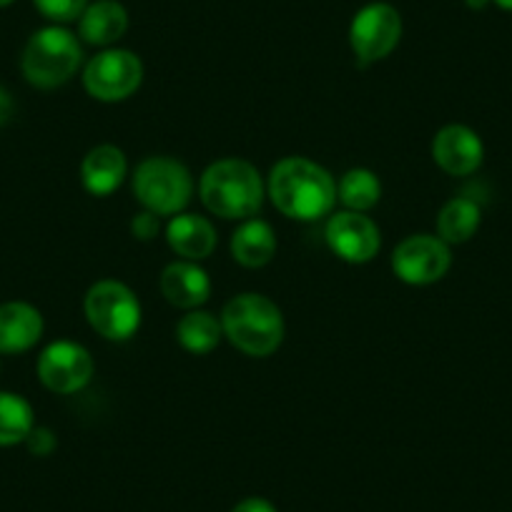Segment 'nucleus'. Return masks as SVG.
<instances>
[{
	"label": "nucleus",
	"instance_id": "29",
	"mask_svg": "<svg viewBox=\"0 0 512 512\" xmlns=\"http://www.w3.org/2000/svg\"><path fill=\"white\" fill-rule=\"evenodd\" d=\"M492 3H497L502 11H512V0H492Z\"/></svg>",
	"mask_w": 512,
	"mask_h": 512
},
{
	"label": "nucleus",
	"instance_id": "3",
	"mask_svg": "<svg viewBox=\"0 0 512 512\" xmlns=\"http://www.w3.org/2000/svg\"><path fill=\"white\" fill-rule=\"evenodd\" d=\"M221 329L224 337L239 352L249 357H269L284 342V317L282 309L264 294H236L221 309Z\"/></svg>",
	"mask_w": 512,
	"mask_h": 512
},
{
	"label": "nucleus",
	"instance_id": "27",
	"mask_svg": "<svg viewBox=\"0 0 512 512\" xmlns=\"http://www.w3.org/2000/svg\"><path fill=\"white\" fill-rule=\"evenodd\" d=\"M13 113H16V101H13V96L6 88L0 86V126H6L13 118Z\"/></svg>",
	"mask_w": 512,
	"mask_h": 512
},
{
	"label": "nucleus",
	"instance_id": "31",
	"mask_svg": "<svg viewBox=\"0 0 512 512\" xmlns=\"http://www.w3.org/2000/svg\"><path fill=\"white\" fill-rule=\"evenodd\" d=\"M0 369H3V362H0Z\"/></svg>",
	"mask_w": 512,
	"mask_h": 512
},
{
	"label": "nucleus",
	"instance_id": "18",
	"mask_svg": "<svg viewBox=\"0 0 512 512\" xmlns=\"http://www.w3.org/2000/svg\"><path fill=\"white\" fill-rule=\"evenodd\" d=\"M277 254L274 229L262 219H246L231 236V256L246 269H262Z\"/></svg>",
	"mask_w": 512,
	"mask_h": 512
},
{
	"label": "nucleus",
	"instance_id": "9",
	"mask_svg": "<svg viewBox=\"0 0 512 512\" xmlns=\"http://www.w3.org/2000/svg\"><path fill=\"white\" fill-rule=\"evenodd\" d=\"M450 264V244H445L440 236L430 234L407 236L392 254V269H395L397 279L412 284V287H427V284L440 282L450 272Z\"/></svg>",
	"mask_w": 512,
	"mask_h": 512
},
{
	"label": "nucleus",
	"instance_id": "4",
	"mask_svg": "<svg viewBox=\"0 0 512 512\" xmlns=\"http://www.w3.org/2000/svg\"><path fill=\"white\" fill-rule=\"evenodd\" d=\"M83 63L81 41L63 26H48L28 38L21 71L31 86L51 91L76 76Z\"/></svg>",
	"mask_w": 512,
	"mask_h": 512
},
{
	"label": "nucleus",
	"instance_id": "25",
	"mask_svg": "<svg viewBox=\"0 0 512 512\" xmlns=\"http://www.w3.org/2000/svg\"><path fill=\"white\" fill-rule=\"evenodd\" d=\"M159 229V216L151 214V211H141V214L134 216V221H131V234L139 241H151L159 234Z\"/></svg>",
	"mask_w": 512,
	"mask_h": 512
},
{
	"label": "nucleus",
	"instance_id": "21",
	"mask_svg": "<svg viewBox=\"0 0 512 512\" xmlns=\"http://www.w3.org/2000/svg\"><path fill=\"white\" fill-rule=\"evenodd\" d=\"M33 427V407L16 392H0V447L26 442Z\"/></svg>",
	"mask_w": 512,
	"mask_h": 512
},
{
	"label": "nucleus",
	"instance_id": "26",
	"mask_svg": "<svg viewBox=\"0 0 512 512\" xmlns=\"http://www.w3.org/2000/svg\"><path fill=\"white\" fill-rule=\"evenodd\" d=\"M231 512H277V507L264 497H246Z\"/></svg>",
	"mask_w": 512,
	"mask_h": 512
},
{
	"label": "nucleus",
	"instance_id": "19",
	"mask_svg": "<svg viewBox=\"0 0 512 512\" xmlns=\"http://www.w3.org/2000/svg\"><path fill=\"white\" fill-rule=\"evenodd\" d=\"M480 219V206L467 196H457L442 206L440 216H437V236L445 244H465L480 229Z\"/></svg>",
	"mask_w": 512,
	"mask_h": 512
},
{
	"label": "nucleus",
	"instance_id": "13",
	"mask_svg": "<svg viewBox=\"0 0 512 512\" xmlns=\"http://www.w3.org/2000/svg\"><path fill=\"white\" fill-rule=\"evenodd\" d=\"M43 337V317L33 304H0V354H21Z\"/></svg>",
	"mask_w": 512,
	"mask_h": 512
},
{
	"label": "nucleus",
	"instance_id": "30",
	"mask_svg": "<svg viewBox=\"0 0 512 512\" xmlns=\"http://www.w3.org/2000/svg\"><path fill=\"white\" fill-rule=\"evenodd\" d=\"M13 0H0V8H6V6H11Z\"/></svg>",
	"mask_w": 512,
	"mask_h": 512
},
{
	"label": "nucleus",
	"instance_id": "20",
	"mask_svg": "<svg viewBox=\"0 0 512 512\" xmlns=\"http://www.w3.org/2000/svg\"><path fill=\"white\" fill-rule=\"evenodd\" d=\"M224 337L221 319L204 309H191L176 324V339L191 354H209Z\"/></svg>",
	"mask_w": 512,
	"mask_h": 512
},
{
	"label": "nucleus",
	"instance_id": "28",
	"mask_svg": "<svg viewBox=\"0 0 512 512\" xmlns=\"http://www.w3.org/2000/svg\"><path fill=\"white\" fill-rule=\"evenodd\" d=\"M492 0H465V6L472 8V11H482L485 6H490Z\"/></svg>",
	"mask_w": 512,
	"mask_h": 512
},
{
	"label": "nucleus",
	"instance_id": "8",
	"mask_svg": "<svg viewBox=\"0 0 512 512\" xmlns=\"http://www.w3.org/2000/svg\"><path fill=\"white\" fill-rule=\"evenodd\" d=\"M402 38V16L390 3H369L349 26V46L362 63L382 61Z\"/></svg>",
	"mask_w": 512,
	"mask_h": 512
},
{
	"label": "nucleus",
	"instance_id": "2",
	"mask_svg": "<svg viewBox=\"0 0 512 512\" xmlns=\"http://www.w3.org/2000/svg\"><path fill=\"white\" fill-rule=\"evenodd\" d=\"M264 191L262 174L244 159L214 161L199 181L201 201L221 219H254L264 204Z\"/></svg>",
	"mask_w": 512,
	"mask_h": 512
},
{
	"label": "nucleus",
	"instance_id": "7",
	"mask_svg": "<svg viewBox=\"0 0 512 512\" xmlns=\"http://www.w3.org/2000/svg\"><path fill=\"white\" fill-rule=\"evenodd\" d=\"M144 81V63L126 48H103L83 68V88L103 103L126 101Z\"/></svg>",
	"mask_w": 512,
	"mask_h": 512
},
{
	"label": "nucleus",
	"instance_id": "24",
	"mask_svg": "<svg viewBox=\"0 0 512 512\" xmlns=\"http://www.w3.org/2000/svg\"><path fill=\"white\" fill-rule=\"evenodd\" d=\"M26 445L36 457H46L56 450V435L46 427H33L31 435L26 437Z\"/></svg>",
	"mask_w": 512,
	"mask_h": 512
},
{
	"label": "nucleus",
	"instance_id": "22",
	"mask_svg": "<svg viewBox=\"0 0 512 512\" xmlns=\"http://www.w3.org/2000/svg\"><path fill=\"white\" fill-rule=\"evenodd\" d=\"M337 199L349 211H369L382 199V184L369 169H349L337 184Z\"/></svg>",
	"mask_w": 512,
	"mask_h": 512
},
{
	"label": "nucleus",
	"instance_id": "11",
	"mask_svg": "<svg viewBox=\"0 0 512 512\" xmlns=\"http://www.w3.org/2000/svg\"><path fill=\"white\" fill-rule=\"evenodd\" d=\"M327 244L349 264H367L382 246L379 226L362 211H337L327 221Z\"/></svg>",
	"mask_w": 512,
	"mask_h": 512
},
{
	"label": "nucleus",
	"instance_id": "15",
	"mask_svg": "<svg viewBox=\"0 0 512 512\" xmlns=\"http://www.w3.org/2000/svg\"><path fill=\"white\" fill-rule=\"evenodd\" d=\"M166 241L186 262H204L216 249V229L199 214H176L166 226Z\"/></svg>",
	"mask_w": 512,
	"mask_h": 512
},
{
	"label": "nucleus",
	"instance_id": "5",
	"mask_svg": "<svg viewBox=\"0 0 512 512\" xmlns=\"http://www.w3.org/2000/svg\"><path fill=\"white\" fill-rule=\"evenodd\" d=\"M134 194L146 211L156 216H176L194 196V179L181 161L171 156H151L134 174Z\"/></svg>",
	"mask_w": 512,
	"mask_h": 512
},
{
	"label": "nucleus",
	"instance_id": "14",
	"mask_svg": "<svg viewBox=\"0 0 512 512\" xmlns=\"http://www.w3.org/2000/svg\"><path fill=\"white\" fill-rule=\"evenodd\" d=\"M161 294L179 309H199L211 294L209 274L199 267V262H171L161 272Z\"/></svg>",
	"mask_w": 512,
	"mask_h": 512
},
{
	"label": "nucleus",
	"instance_id": "10",
	"mask_svg": "<svg viewBox=\"0 0 512 512\" xmlns=\"http://www.w3.org/2000/svg\"><path fill=\"white\" fill-rule=\"evenodd\" d=\"M93 357L83 344L58 339L38 357V379L56 395H76L91 382Z\"/></svg>",
	"mask_w": 512,
	"mask_h": 512
},
{
	"label": "nucleus",
	"instance_id": "23",
	"mask_svg": "<svg viewBox=\"0 0 512 512\" xmlns=\"http://www.w3.org/2000/svg\"><path fill=\"white\" fill-rule=\"evenodd\" d=\"M43 18L61 26V23H73L83 16L88 8V0H33Z\"/></svg>",
	"mask_w": 512,
	"mask_h": 512
},
{
	"label": "nucleus",
	"instance_id": "6",
	"mask_svg": "<svg viewBox=\"0 0 512 512\" xmlns=\"http://www.w3.org/2000/svg\"><path fill=\"white\" fill-rule=\"evenodd\" d=\"M83 312L96 334L108 342H126L141 327V302L131 289L116 279H101L83 299Z\"/></svg>",
	"mask_w": 512,
	"mask_h": 512
},
{
	"label": "nucleus",
	"instance_id": "12",
	"mask_svg": "<svg viewBox=\"0 0 512 512\" xmlns=\"http://www.w3.org/2000/svg\"><path fill=\"white\" fill-rule=\"evenodd\" d=\"M432 159L445 174L470 176L482 166L485 146L470 126L450 123L437 131L435 141H432Z\"/></svg>",
	"mask_w": 512,
	"mask_h": 512
},
{
	"label": "nucleus",
	"instance_id": "17",
	"mask_svg": "<svg viewBox=\"0 0 512 512\" xmlns=\"http://www.w3.org/2000/svg\"><path fill=\"white\" fill-rule=\"evenodd\" d=\"M128 31V13L116 0H96L78 18V36L91 46L108 48Z\"/></svg>",
	"mask_w": 512,
	"mask_h": 512
},
{
	"label": "nucleus",
	"instance_id": "16",
	"mask_svg": "<svg viewBox=\"0 0 512 512\" xmlns=\"http://www.w3.org/2000/svg\"><path fill=\"white\" fill-rule=\"evenodd\" d=\"M128 174L126 156L118 146L101 144L86 154L81 164L83 189L91 196H108L123 184Z\"/></svg>",
	"mask_w": 512,
	"mask_h": 512
},
{
	"label": "nucleus",
	"instance_id": "1",
	"mask_svg": "<svg viewBox=\"0 0 512 512\" xmlns=\"http://www.w3.org/2000/svg\"><path fill=\"white\" fill-rule=\"evenodd\" d=\"M267 194L289 219L317 221L332 214L337 204V181L324 166L302 156H289L269 174Z\"/></svg>",
	"mask_w": 512,
	"mask_h": 512
}]
</instances>
